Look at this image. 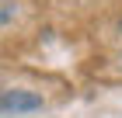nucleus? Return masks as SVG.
<instances>
[{
	"label": "nucleus",
	"instance_id": "f257e3e1",
	"mask_svg": "<svg viewBox=\"0 0 122 118\" xmlns=\"http://www.w3.org/2000/svg\"><path fill=\"white\" fill-rule=\"evenodd\" d=\"M42 94L25 90V87H14V90L0 94V115H25V111H42Z\"/></svg>",
	"mask_w": 122,
	"mask_h": 118
},
{
	"label": "nucleus",
	"instance_id": "f03ea898",
	"mask_svg": "<svg viewBox=\"0 0 122 118\" xmlns=\"http://www.w3.org/2000/svg\"><path fill=\"white\" fill-rule=\"evenodd\" d=\"M14 14H18V4L14 0H0V24L14 21Z\"/></svg>",
	"mask_w": 122,
	"mask_h": 118
},
{
	"label": "nucleus",
	"instance_id": "7ed1b4c3",
	"mask_svg": "<svg viewBox=\"0 0 122 118\" xmlns=\"http://www.w3.org/2000/svg\"><path fill=\"white\" fill-rule=\"evenodd\" d=\"M119 35H122V21H119Z\"/></svg>",
	"mask_w": 122,
	"mask_h": 118
},
{
	"label": "nucleus",
	"instance_id": "20e7f679",
	"mask_svg": "<svg viewBox=\"0 0 122 118\" xmlns=\"http://www.w3.org/2000/svg\"><path fill=\"white\" fill-rule=\"evenodd\" d=\"M0 94H4V87H0Z\"/></svg>",
	"mask_w": 122,
	"mask_h": 118
},
{
	"label": "nucleus",
	"instance_id": "39448f33",
	"mask_svg": "<svg viewBox=\"0 0 122 118\" xmlns=\"http://www.w3.org/2000/svg\"><path fill=\"white\" fill-rule=\"evenodd\" d=\"M119 63H122V56H119Z\"/></svg>",
	"mask_w": 122,
	"mask_h": 118
}]
</instances>
